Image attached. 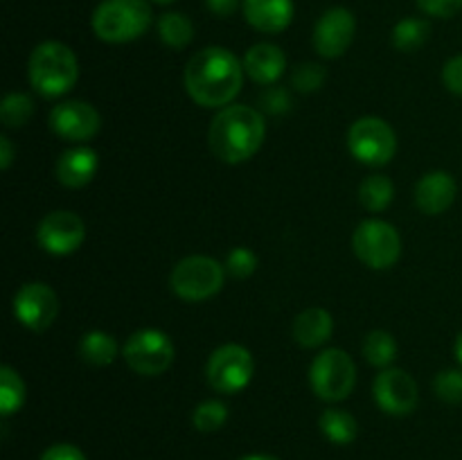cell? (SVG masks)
Instances as JSON below:
<instances>
[{"mask_svg": "<svg viewBox=\"0 0 462 460\" xmlns=\"http://www.w3.org/2000/svg\"><path fill=\"white\" fill-rule=\"evenodd\" d=\"M244 63L230 50L210 45L194 54L185 66V88L206 108L226 106L242 90Z\"/></svg>", "mask_w": 462, "mask_h": 460, "instance_id": "1", "label": "cell"}, {"mask_svg": "<svg viewBox=\"0 0 462 460\" xmlns=\"http://www.w3.org/2000/svg\"><path fill=\"white\" fill-rule=\"evenodd\" d=\"M266 135V122L257 108L235 104L224 106L210 124V149L219 161L239 165L260 152Z\"/></svg>", "mask_w": 462, "mask_h": 460, "instance_id": "2", "label": "cell"}, {"mask_svg": "<svg viewBox=\"0 0 462 460\" xmlns=\"http://www.w3.org/2000/svg\"><path fill=\"white\" fill-rule=\"evenodd\" d=\"M27 72H30V84L34 86V90H39L43 97H59L77 84L79 63L66 43L45 41L32 50Z\"/></svg>", "mask_w": 462, "mask_h": 460, "instance_id": "3", "label": "cell"}, {"mask_svg": "<svg viewBox=\"0 0 462 460\" xmlns=\"http://www.w3.org/2000/svg\"><path fill=\"white\" fill-rule=\"evenodd\" d=\"M93 32L106 43H129L152 25L147 0H102L93 12Z\"/></svg>", "mask_w": 462, "mask_h": 460, "instance_id": "4", "label": "cell"}, {"mask_svg": "<svg viewBox=\"0 0 462 460\" xmlns=\"http://www.w3.org/2000/svg\"><path fill=\"white\" fill-rule=\"evenodd\" d=\"M226 282V269L208 255L183 257L171 271V291L188 302H201L217 296Z\"/></svg>", "mask_w": 462, "mask_h": 460, "instance_id": "5", "label": "cell"}, {"mask_svg": "<svg viewBox=\"0 0 462 460\" xmlns=\"http://www.w3.org/2000/svg\"><path fill=\"white\" fill-rule=\"evenodd\" d=\"M310 383L316 397L323 401H341L350 397L356 383V365L347 352L328 347L320 352L310 368Z\"/></svg>", "mask_w": 462, "mask_h": 460, "instance_id": "6", "label": "cell"}, {"mask_svg": "<svg viewBox=\"0 0 462 460\" xmlns=\"http://www.w3.org/2000/svg\"><path fill=\"white\" fill-rule=\"evenodd\" d=\"M347 147L352 156L370 167H382L397 152V135L386 120L374 115L359 117L347 131Z\"/></svg>", "mask_w": 462, "mask_h": 460, "instance_id": "7", "label": "cell"}, {"mask_svg": "<svg viewBox=\"0 0 462 460\" xmlns=\"http://www.w3.org/2000/svg\"><path fill=\"white\" fill-rule=\"evenodd\" d=\"M356 257L370 269H391L402 255V237L395 225L382 219H365L356 225L352 237Z\"/></svg>", "mask_w": 462, "mask_h": 460, "instance_id": "8", "label": "cell"}, {"mask_svg": "<svg viewBox=\"0 0 462 460\" xmlns=\"http://www.w3.org/2000/svg\"><path fill=\"white\" fill-rule=\"evenodd\" d=\"M253 373H255V361L253 354L244 345L237 343H226L217 347L208 359V383L212 391L221 395H235L244 391L251 383Z\"/></svg>", "mask_w": 462, "mask_h": 460, "instance_id": "9", "label": "cell"}, {"mask_svg": "<svg viewBox=\"0 0 462 460\" xmlns=\"http://www.w3.org/2000/svg\"><path fill=\"white\" fill-rule=\"evenodd\" d=\"M122 356L134 373L143 377H158L174 363V343L161 329H140L131 334Z\"/></svg>", "mask_w": 462, "mask_h": 460, "instance_id": "10", "label": "cell"}, {"mask_svg": "<svg viewBox=\"0 0 462 460\" xmlns=\"http://www.w3.org/2000/svg\"><path fill=\"white\" fill-rule=\"evenodd\" d=\"M86 225L79 215L70 210H54L41 219L36 242L50 255H70L84 244Z\"/></svg>", "mask_w": 462, "mask_h": 460, "instance_id": "11", "label": "cell"}, {"mask_svg": "<svg viewBox=\"0 0 462 460\" xmlns=\"http://www.w3.org/2000/svg\"><path fill=\"white\" fill-rule=\"evenodd\" d=\"M59 314V298L45 282H27L14 296V316L32 332H45Z\"/></svg>", "mask_w": 462, "mask_h": 460, "instance_id": "12", "label": "cell"}, {"mask_svg": "<svg viewBox=\"0 0 462 460\" xmlns=\"http://www.w3.org/2000/svg\"><path fill=\"white\" fill-rule=\"evenodd\" d=\"M373 395L379 409L388 415H409L418 406V383L406 370L386 368L373 383Z\"/></svg>", "mask_w": 462, "mask_h": 460, "instance_id": "13", "label": "cell"}, {"mask_svg": "<svg viewBox=\"0 0 462 460\" xmlns=\"http://www.w3.org/2000/svg\"><path fill=\"white\" fill-rule=\"evenodd\" d=\"M356 18L350 9L332 7L319 18L314 27V48L320 57L338 59L355 41Z\"/></svg>", "mask_w": 462, "mask_h": 460, "instance_id": "14", "label": "cell"}, {"mask_svg": "<svg viewBox=\"0 0 462 460\" xmlns=\"http://www.w3.org/2000/svg\"><path fill=\"white\" fill-rule=\"evenodd\" d=\"M99 126H102V117H99L97 108L79 102V99H68L50 111V129L59 138L70 140V143L90 140L97 133Z\"/></svg>", "mask_w": 462, "mask_h": 460, "instance_id": "15", "label": "cell"}, {"mask_svg": "<svg viewBox=\"0 0 462 460\" xmlns=\"http://www.w3.org/2000/svg\"><path fill=\"white\" fill-rule=\"evenodd\" d=\"M458 194V185L449 171H429L415 185V203L424 215H442L451 207Z\"/></svg>", "mask_w": 462, "mask_h": 460, "instance_id": "16", "label": "cell"}, {"mask_svg": "<svg viewBox=\"0 0 462 460\" xmlns=\"http://www.w3.org/2000/svg\"><path fill=\"white\" fill-rule=\"evenodd\" d=\"M244 18L262 34H280L293 21V0H244Z\"/></svg>", "mask_w": 462, "mask_h": 460, "instance_id": "17", "label": "cell"}, {"mask_svg": "<svg viewBox=\"0 0 462 460\" xmlns=\"http://www.w3.org/2000/svg\"><path fill=\"white\" fill-rule=\"evenodd\" d=\"M97 167L99 158L95 149L72 147L61 153V158L57 161V167H54V174H57V180L63 188L79 189L86 188L95 179Z\"/></svg>", "mask_w": 462, "mask_h": 460, "instance_id": "18", "label": "cell"}, {"mask_svg": "<svg viewBox=\"0 0 462 460\" xmlns=\"http://www.w3.org/2000/svg\"><path fill=\"white\" fill-rule=\"evenodd\" d=\"M287 57L273 43H255L244 57V72L257 84H275L284 75Z\"/></svg>", "mask_w": 462, "mask_h": 460, "instance_id": "19", "label": "cell"}, {"mask_svg": "<svg viewBox=\"0 0 462 460\" xmlns=\"http://www.w3.org/2000/svg\"><path fill=\"white\" fill-rule=\"evenodd\" d=\"M291 332H293V338H296L298 345L320 347L325 341H329V338H332V332H334L332 314L325 309H320V307L305 309L302 314L296 316Z\"/></svg>", "mask_w": 462, "mask_h": 460, "instance_id": "20", "label": "cell"}, {"mask_svg": "<svg viewBox=\"0 0 462 460\" xmlns=\"http://www.w3.org/2000/svg\"><path fill=\"white\" fill-rule=\"evenodd\" d=\"M319 427L323 436L334 445H352L359 436V424L355 415L341 409H328L319 419Z\"/></svg>", "mask_w": 462, "mask_h": 460, "instance_id": "21", "label": "cell"}, {"mask_svg": "<svg viewBox=\"0 0 462 460\" xmlns=\"http://www.w3.org/2000/svg\"><path fill=\"white\" fill-rule=\"evenodd\" d=\"M79 356L90 365H108L117 356V341L102 329L86 332L79 341Z\"/></svg>", "mask_w": 462, "mask_h": 460, "instance_id": "22", "label": "cell"}, {"mask_svg": "<svg viewBox=\"0 0 462 460\" xmlns=\"http://www.w3.org/2000/svg\"><path fill=\"white\" fill-rule=\"evenodd\" d=\"M393 197H395V188L388 176L374 174L368 176L364 183L359 185V201L365 210L370 212H382L391 206Z\"/></svg>", "mask_w": 462, "mask_h": 460, "instance_id": "23", "label": "cell"}, {"mask_svg": "<svg viewBox=\"0 0 462 460\" xmlns=\"http://www.w3.org/2000/svg\"><path fill=\"white\" fill-rule=\"evenodd\" d=\"M158 34H161L162 43L174 50H180L189 45V41L194 39V25L185 14L167 12L158 21Z\"/></svg>", "mask_w": 462, "mask_h": 460, "instance_id": "24", "label": "cell"}, {"mask_svg": "<svg viewBox=\"0 0 462 460\" xmlns=\"http://www.w3.org/2000/svg\"><path fill=\"white\" fill-rule=\"evenodd\" d=\"M23 401H25V383H23L21 374L9 365H3L0 368V413L3 418L21 410Z\"/></svg>", "mask_w": 462, "mask_h": 460, "instance_id": "25", "label": "cell"}, {"mask_svg": "<svg viewBox=\"0 0 462 460\" xmlns=\"http://www.w3.org/2000/svg\"><path fill=\"white\" fill-rule=\"evenodd\" d=\"M429 32H431V25L422 18H404L393 27V45L402 52H413L427 43Z\"/></svg>", "mask_w": 462, "mask_h": 460, "instance_id": "26", "label": "cell"}, {"mask_svg": "<svg viewBox=\"0 0 462 460\" xmlns=\"http://www.w3.org/2000/svg\"><path fill=\"white\" fill-rule=\"evenodd\" d=\"M397 354V343L393 334L383 332V329H374L365 336L364 341V356L370 365L374 368H388Z\"/></svg>", "mask_w": 462, "mask_h": 460, "instance_id": "27", "label": "cell"}, {"mask_svg": "<svg viewBox=\"0 0 462 460\" xmlns=\"http://www.w3.org/2000/svg\"><path fill=\"white\" fill-rule=\"evenodd\" d=\"M32 115H34V102L25 93H9L0 104V120L9 129L25 126Z\"/></svg>", "mask_w": 462, "mask_h": 460, "instance_id": "28", "label": "cell"}, {"mask_svg": "<svg viewBox=\"0 0 462 460\" xmlns=\"http://www.w3.org/2000/svg\"><path fill=\"white\" fill-rule=\"evenodd\" d=\"M226 419H228V409H226L224 401L219 400L201 401L192 413L194 428L201 433L219 431V428L226 424Z\"/></svg>", "mask_w": 462, "mask_h": 460, "instance_id": "29", "label": "cell"}, {"mask_svg": "<svg viewBox=\"0 0 462 460\" xmlns=\"http://www.w3.org/2000/svg\"><path fill=\"white\" fill-rule=\"evenodd\" d=\"M433 391L447 404H462V370H442L433 382Z\"/></svg>", "mask_w": 462, "mask_h": 460, "instance_id": "30", "label": "cell"}, {"mask_svg": "<svg viewBox=\"0 0 462 460\" xmlns=\"http://www.w3.org/2000/svg\"><path fill=\"white\" fill-rule=\"evenodd\" d=\"M257 269V255L251 251V248H233L228 253V260H226V271H228L233 278H248V275L255 273Z\"/></svg>", "mask_w": 462, "mask_h": 460, "instance_id": "31", "label": "cell"}, {"mask_svg": "<svg viewBox=\"0 0 462 460\" xmlns=\"http://www.w3.org/2000/svg\"><path fill=\"white\" fill-rule=\"evenodd\" d=\"M325 68H320L319 63H300V66L293 70L291 84L296 86L302 93H314L320 88V84L325 81Z\"/></svg>", "mask_w": 462, "mask_h": 460, "instance_id": "32", "label": "cell"}, {"mask_svg": "<svg viewBox=\"0 0 462 460\" xmlns=\"http://www.w3.org/2000/svg\"><path fill=\"white\" fill-rule=\"evenodd\" d=\"M418 5L422 12L436 18H451L462 9V0H418Z\"/></svg>", "mask_w": 462, "mask_h": 460, "instance_id": "33", "label": "cell"}, {"mask_svg": "<svg viewBox=\"0 0 462 460\" xmlns=\"http://www.w3.org/2000/svg\"><path fill=\"white\" fill-rule=\"evenodd\" d=\"M442 81H445V86L451 93L462 97V54L445 63V68H442Z\"/></svg>", "mask_w": 462, "mask_h": 460, "instance_id": "34", "label": "cell"}, {"mask_svg": "<svg viewBox=\"0 0 462 460\" xmlns=\"http://www.w3.org/2000/svg\"><path fill=\"white\" fill-rule=\"evenodd\" d=\"M39 460H86V455L79 446L61 442V445H52L50 449H45Z\"/></svg>", "mask_w": 462, "mask_h": 460, "instance_id": "35", "label": "cell"}, {"mask_svg": "<svg viewBox=\"0 0 462 460\" xmlns=\"http://www.w3.org/2000/svg\"><path fill=\"white\" fill-rule=\"evenodd\" d=\"M262 102H264L266 111L271 113H284L289 106H291V97H289L287 90L282 88H271L269 93L262 97Z\"/></svg>", "mask_w": 462, "mask_h": 460, "instance_id": "36", "label": "cell"}, {"mask_svg": "<svg viewBox=\"0 0 462 460\" xmlns=\"http://www.w3.org/2000/svg\"><path fill=\"white\" fill-rule=\"evenodd\" d=\"M206 5H208V9L215 14V16L228 18L237 12L239 0H206Z\"/></svg>", "mask_w": 462, "mask_h": 460, "instance_id": "37", "label": "cell"}, {"mask_svg": "<svg viewBox=\"0 0 462 460\" xmlns=\"http://www.w3.org/2000/svg\"><path fill=\"white\" fill-rule=\"evenodd\" d=\"M14 162V144L7 135H0V167L9 170Z\"/></svg>", "mask_w": 462, "mask_h": 460, "instance_id": "38", "label": "cell"}, {"mask_svg": "<svg viewBox=\"0 0 462 460\" xmlns=\"http://www.w3.org/2000/svg\"><path fill=\"white\" fill-rule=\"evenodd\" d=\"M239 460H280L278 455H271V454H248Z\"/></svg>", "mask_w": 462, "mask_h": 460, "instance_id": "39", "label": "cell"}, {"mask_svg": "<svg viewBox=\"0 0 462 460\" xmlns=\"http://www.w3.org/2000/svg\"><path fill=\"white\" fill-rule=\"evenodd\" d=\"M454 352H456V359H458V363L462 365V332L458 334V338H456Z\"/></svg>", "mask_w": 462, "mask_h": 460, "instance_id": "40", "label": "cell"}, {"mask_svg": "<svg viewBox=\"0 0 462 460\" xmlns=\"http://www.w3.org/2000/svg\"><path fill=\"white\" fill-rule=\"evenodd\" d=\"M153 3H158V5H171V3H176V0H153Z\"/></svg>", "mask_w": 462, "mask_h": 460, "instance_id": "41", "label": "cell"}]
</instances>
